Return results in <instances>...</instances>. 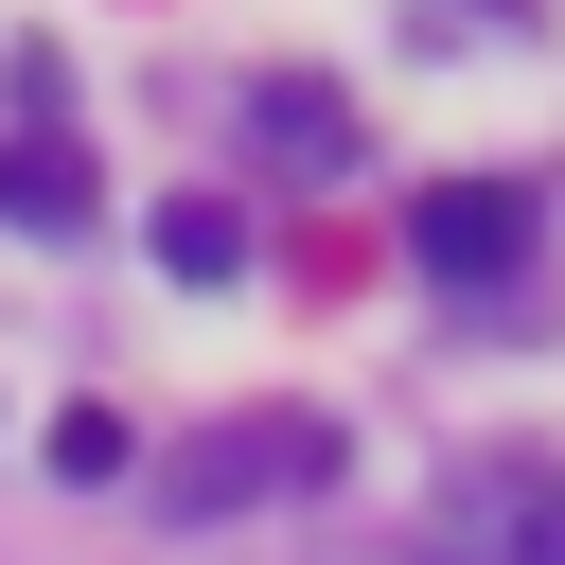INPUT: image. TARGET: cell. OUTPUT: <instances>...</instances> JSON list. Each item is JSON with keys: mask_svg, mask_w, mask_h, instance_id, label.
<instances>
[{"mask_svg": "<svg viewBox=\"0 0 565 565\" xmlns=\"http://www.w3.org/2000/svg\"><path fill=\"white\" fill-rule=\"evenodd\" d=\"M530 194L512 177H441V194H406V247H424V282H459V300H494L512 265H530Z\"/></svg>", "mask_w": 565, "mask_h": 565, "instance_id": "cell-3", "label": "cell"}, {"mask_svg": "<svg viewBox=\"0 0 565 565\" xmlns=\"http://www.w3.org/2000/svg\"><path fill=\"white\" fill-rule=\"evenodd\" d=\"M159 265H177V282H230V265H247V212H230V194H159Z\"/></svg>", "mask_w": 565, "mask_h": 565, "instance_id": "cell-6", "label": "cell"}, {"mask_svg": "<svg viewBox=\"0 0 565 565\" xmlns=\"http://www.w3.org/2000/svg\"><path fill=\"white\" fill-rule=\"evenodd\" d=\"M35 441H53V477H124V459H141V441H124V406H53Z\"/></svg>", "mask_w": 565, "mask_h": 565, "instance_id": "cell-7", "label": "cell"}, {"mask_svg": "<svg viewBox=\"0 0 565 565\" xmlns=\"http://www.w3.org/2000/svg\"><path fill=\"white\" fill-rule=\"evenodd\" d=\"M424 565H565V459H477L441 494Z\"/></svg>", "mask_w": 565, "mask_h": 565, "instance_id": "cell-2", "label": "cell"}, {"mask_svg": "<svg viewBox=\"0 0 565 565\" xmlns=\"http://www.w3.org/2000/svg\"><path fill=\"white\" fill-rule=\"evenodd\" d=\"M0 212L18 230H88V141H18L0 159Z\"/></svg>", "mask_w": 565, "mask_h": 565, "instance_id": "cell-5", "label": "cell"}, {"mask_svg": "<svg viewBox=\"0 0 565 565\" xmlns=\"http://www.w3.org/2000/svg\"><path fill=\"white\" fill-rule=\"evenodd\" d=\"M318 477H335V424L318 406H247V424H212V441L159 459L177 512H265V494H318Z\"/></svg>", "mask_w": 565, "mask_h": 565, "instance_id": "cell-1", "label": "cell"}, {"mask_svg": "<svg viewBox=\"0 0 565 565\" xmlns=\"http://www.w3.org/2000/svg\"><path fill=\"white\" fill-rule=\"evenodd\" d=\"M265 159H282V177H335V159H353V106H335L318 71H282V88H265Z\"/></svg>", "mask_w": 565, "mask_h": 565, "instance_id": "cell-4", "label": "cell"}]
</instances>
